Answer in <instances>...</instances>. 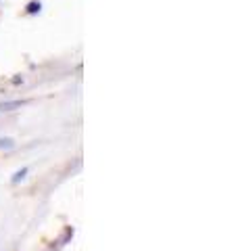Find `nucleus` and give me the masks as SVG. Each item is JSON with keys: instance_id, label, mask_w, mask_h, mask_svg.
I'll return each instance as SVG.
<instances>
[{"instance_id": "4", "label": "nucleus", "mask_w": 238, "mask_h": 251, "mask_svg": "<svg viewBox=\"0 0 238 251\" xmlns=\"http://www.w3.org/2000/svg\"><path fill=\"white\" fill-rule=\"evenodd\" d=\"M0 149H4V151L15 149V140L13 138H0Z\"/></svg>"}, {"instance_id": "2", "label": "nucleus", "mask_w": 238, "mask_h": 251, "mask_svg": "<svg viewBox=\"0 0 238 251\" xmlns=\"http://www.w3.org/2000/svg\"><path fill=\"white\" fill-rule=\"evenodd\" d=\"M27 172H29L27 168H21V170H17V172H15V174H13V178H11V184H19L21 180L27 176Z\"/></svg>"}, {"instance_id": "1", "label": "nucleus", "mask_w": 238, "mask_h": 251, "mask_svg": "<svg viewBox=\"0 0 238 251\" xmlns=\"http://www.w3.org/2000/svg\"><path fill=\"white\" fill-rule=\"evenodd\" d=\"M25 105V100H6V103H0V111H15Z\"/></svg>"}, {"instance_id": "3", "label": "nucleus", "mask_w": 238, "mask_h": 251, "mask_svg": "<svg viewBox=\"0 0 238 251\" xmlns=\"http://www.w3.org/2000/svg\"><path fill=\"white\" fill-rule=\"evenodd\" d=\"M40 11H42V4H40V2H29L27 9H25L27 15H36V13H40Z\"/></svg>"}]
</instances>
